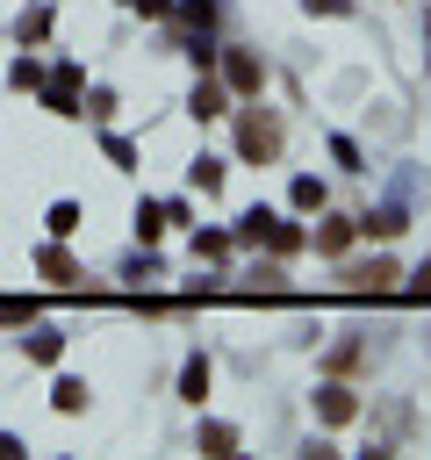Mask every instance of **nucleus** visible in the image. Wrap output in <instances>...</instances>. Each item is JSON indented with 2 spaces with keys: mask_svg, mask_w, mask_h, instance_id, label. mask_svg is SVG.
I'll use <instances>...</instances> for the list:
<instances>
[{
  "mask_svg": "<svg viewBox=\"0 0 431 460\" xmlns=\"http://www.w3.org/2000/svg\"><path fill=\"white\" fill-rule=\"evenodd\" d=\"M237 151H244V158H251V165H273V158H280V122H273V115H259V108H251V115H244V122H237Z\"/></svg>",
  "mask_w": 431,
  "mask_h": 460,
  "instance_id": "obj_1",
  "label": "nucleus"
},
{
  "mask_svg": "<svg viewBox=\"0 0 431 460\" xmlns=\"http://www.w3.org/2000/svg\"><path fill=\"white\" fill-rule=\"evenodd\" d=\"M338 280H345V288H359V295H395V280H402V273H395V259H366V266H345Z\"/></svg>",
  "mask_w": 431,
  "mask_h": 460,
  "instance_id": "obj_2",
  "label": "nucleus"
},
{
  "mask_svg": "<svg viewBox=\"0 0 431 460\" xmlns=\"http://www.w3.org/2000/svg\"><path fill=\"white\" fill-rule=\"evenodd\" d=\"M316 417H323V424H352V417H359V395H352L345 381H323V388H316Z\"/></svg>",
  "mask_w": 431,
  "mask_h": 460,
  "instance_id": "obj_3",
  "label": "nucleus"
},
{
  "mask_svg": "<svg viewBox=\"0 0 431 460\" xmlns=\"http://www.w3.org/2000/svg\"><path fill=\"white\" fill-rule=\"evenodd\" d=\"M223 72H230V86H237V93H259V86H266V65H259L251 50H230V58H223Z\"/></svg>",
  "mask_w": 431,
  "mask_h": 460,
  "instance_id": "obj_4",
  "label": "nucleus"
},
{
  "mask_svg": "<svg viewBox=\"0 0 431 460\" xmlns=\"http://www.w3.org/2000/svg\"><path fill=\"white\" fill-rule=\"evenodd\" d=\"M352 230H366V237H402V230H409V216H402V208H374V216H359Z\"/></svg>",
  "mask_w": 431,
  "mask_h": 460,
  "instance_id": "obj_5",
  "label": "nucleus"
},
{
  "mask_svg": "<svg viewBox=\"0 0 431 460\" xmlns=\"http://www.w3.org/2000/svg\"><path fill=\"white\" fill-rule=\"evenodd\" d=\"M316 252H323V259H345V252H352V223H323V230H316Z\"/></svg>",
  "mask_w": 431,
  "mask_h": 460,
  "instance_id": "obj_6",
  "label": "nucleus"
},
{
  "mask_svg": "<svg viewBox=\"0 0 431 460\" xmlns=\"http://www.w3.org/2000/svg\"><path fill=\"white\" fill-rule=\"evenodd\" d=\"M266 244H273V252H302V230H295V223H280V216H273V223H266Z\"/></svg>",
  "mask_w": 431,
  "mask_h": 460,
  "instance_id": "obj_7",
  "label": "nucleus"
},
{
  "mask_svg": "<svg viewBox=\"0 0 431 460\" xmlns=\"http://www.w3.org/2000/svg\"><path fill=\"white\" fill-rule=\"evenodd\" d=\"M201 453H237V431L230 424H201Z\"/></svg>",
  "mask_w": 431,
  "mask_h": 460,
  "instance_id": "obj_8",
  "label": "nucleus"
},
{
  "mask_svg": "<svg viewBox=\"0 0 431 460\" xmlns=\"http://www.w3.org/2000/svg\"><path fill=\"white\" fill-rule=\"evenodd\" d=\"M194 115H223V86H216V79L194 86Z\"/></svg>",
  "mask_w": 431,
  "mask_h": 460,
  "instance_id": "obj_9",
  "label": "nucleus"
},
{
  "mask_svg": "<svg viewBox=\"0 0 431 460\" xmlns=\"http://www.w3.org/2000/svg\"><path fill=\"white\" fill-rule=\"evenodd\" d=\"M180 388H187V402H201V395H208V367H201V359H187V374H180Z\"/></svg>",
  "mask_w": 431,
  "mask_h": 460,
  "instance_id": "obj_10",
  "label": "nucleus"
},
{
  "mask_svg": "<svg viewBox=\"0 0 431 460\" xmlns=\"http://www.w3.org/2000/svg\"><path fill=\"white\" fill-rule=\"evenodd\" d=\"M194 187H201V194H216V187H223V165H216V158H201V165H194Z\"/></svg>",
  "mask_w": 431,
  "mask_h": 460,
  "instance_id": "obj_11",
  "label": "nucleus"
},
{
  "mask_svg": "<svg viewBox=\"0 0 431 460\" xmlns=\"http://www.w3.org/2000/svg\"><path fill=\"white\" fill-rule=\"evenodd\" d=\"M359 359H366V345H338V352H330V374H352Z\"/></svg>",
  "mask_w": 431,
  "mask_h": 460,
  "instance_id": "obj_12",
  "label": "nucleus"
},
{
  "mask_svg": "<svg viewBox=\"0 0 431 460\" xmlns=\"http://www.w3.org/2000/svg\"><path fill=\"white\" fill-rule=\"evenodd\" d=\"M295 208H323V187L316 180H295Z\"/></svg>",
  "mask_w": 431,
  "mask_h": 460,
  "instance_id": "obj_13",
  "label": "nucleus"
},
{
  "mask_svg": "<svg viewBox=\"0 0 431 460\" xmlns=\"http://www.w3.org/2000/svg\"><path fill=\"white\" fill-rule=\"evenodd\" d=\"M402 288H409V295H431V259H424V266H417V273H409Z\"/></svg>",
  "mask_w": 431,
  "mask_h": 460,
  "instance_id": "obj_14",
  "label": "nucleus"
},
{
  "mask_svg": "<svg viewBox=\"0 0 431 460\" xmlns=\"http://www.w3.org/2000/svg\"><path fill=\"white\" fill-rule=\"evenodd\" d=\"M302 7H309V14H345L352 0H302Z\"/></svg>",
  "mask_w": 431,
  "mask_h": 460,
  "instance_id": "obj_15",
  "label": "nucleus"
}]
</instances>
